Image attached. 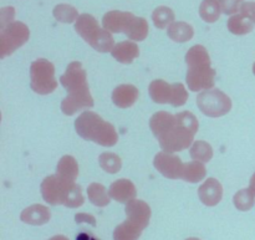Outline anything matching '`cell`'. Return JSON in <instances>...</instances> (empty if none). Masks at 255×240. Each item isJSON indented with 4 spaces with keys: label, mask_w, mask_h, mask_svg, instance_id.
Instances as JSON below:
<instances>
[{
    "label": "cell",
    "mask_w": 255,
    "mask_h": 240,
    "mask_svg": "<svg viewBox=\"0 0 255 240\" xmlns=\"http://www.w3.org/2000/svg\"><path fill=\"white\" fill-rule=\"evenodd\" d=\"M242 1L243 0H222V6H223L224 12H227V14L236 12Z\"/></svg>",
    "instance_id": "1"
},
{
    "label": "cell",
    "mask_w": 255,
    "mask_h": 240,
    "mask_svg": "<svg viewBox=\"0 0 255 240\" xmlns=\"http://www.w3.org/2000/svg\"><path fill=\"white\" fill-rule=\"evenodd\" d=\"M76 240H97L92 234L86 233V232H82V233L77 234Z\"/></svg>",
    "instance_id": "2"
}]
</instances>
